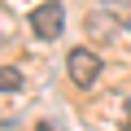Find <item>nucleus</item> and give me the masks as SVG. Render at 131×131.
<instances>
[{"label": "nucleus", "instance_id": "obj_1", "mask_svg": "<svg viewBox=\"0 0 131 131\" xmlns=\"http://www.w3.org/2000/svg\"><path fill=\"white\" fill-rule=\"evenodd\" d=\"M66 74H70L74 88H92L101 79V57L92 48H70V57H66Z\"/></svg>", "mask_w": 131, "mask_h": 131}, {"label": "nucleus", "instance_id": "obj_2", "mask_svg": "<svg viewBox=\"0 0 131 131\" xmlns=\"http://www.w3.org/2000/svg\"><path fill=\"white\" fill-rule=\"evenodd\" d=\"M31 31H35L39 39H57V35L66 31V9L57 5V0L35 5V9H31Z\"/></svg>", "mask_w": 131, "mask_h": 131}, {"label": "nucleus", "instance_id": "obj_3", "mask_svg": "<svg viewBox=\"0 0 131 131\" xmlns=\"http://www.w3.org/2000/svg\"><path fill=\"white\" fill-rule=\"evenodd\" d=\"M0 92H22V70L0 66Z\"/></svg>", "mask_w": 131, "mask_h": 131}]
</instances>
